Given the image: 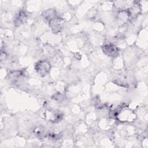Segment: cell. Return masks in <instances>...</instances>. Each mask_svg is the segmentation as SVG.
Here are the masks:
<instances>
[{"instance_id":"1","label":"cell","mask_w":148,"mask_h":148,"mask_svg":"<svg viewBox=\"0 0 148 148\" xmlns=\"http://www.w3.org/2000/svg\"><path fill=\"white\" fill-rule=\"evenodd\" d=\"M50 68V64L46 60L40 61L35 65V70L36 72L42 76L46 75L49 72Z\"/></svg>"},{"instance_id":"2","label":"cell","mask_w":148,"mask_h":148,"mask_svg":"<svg viewBox=\"0 0 148 148\" xmlns=\"http://www.w3.org/2000/svg\"><path fill=\"white\" fill-rule=\"evenodd\" d=\"M49 25L54 33L59 32L63 25V20L58 17H54L49 21Z\"/></svg>"},{"instance_id":"3","label":"cell","mask_w":148,"mask_h":148,"mask_svg":"<svg viewBox=\"0 0 148 148\" xmlns=\"http://www.w3.org/2000/svg\"><path fill=\"white\" fill-rule=\"evenodd\" d=\"M103 51L109 56H114L118 52L117 48L112 44H107L103 45L102 47Z\"/></svg>"},{"instance_id":"4","label":"cell","mask_w":148,"mask_h":148,"mask_svg":"<svg viewBox=\"0 0 148 148\" xmlns=\"http://www.w3.org/2000/svg\"><path fill=\"white\" fill-rule=\"evenodd\" d=\"M25 20H26V16L25 13L24 12H20L14 20V23H15V24H16L17 25H20L21 24L24 23L25 21Z\"/></svg>"},{"instance_id":"5","label":"cell","mask_w":148,"mask_h":148,"mask_svg":"<svg viewBox=\"0 0 148 148\" xmlns=\"http://www.w3.org/2000/svg\"><path fill=\"white\" fill-rule=\"evenodd\" d=\"M55 14H56V11L54 9H49L46 11L45 13H43V15L46 19L49 20L50 21L52 18L56 17Z\"/></svg>"},{"instance_id":"6","label":"cell","mask_w":148,"mask_h":148,"mask_svg":"<svg viewBox=\"0 0 148 148\" xmlns=\"http://www.w3.org/2000/svg\"><path fill=\"white\" fill-rule=\"evenodd\" d=\"M22 75V73L20 71H14L10 74V77L13 80L18 79Z\"/></svg>"},{"instance_id":"7","label":"cell","mask_w":148,"mask_h":148,"mask_svg":"<svg viewBox=\"0 0 148 148\" xmlns=\"http://www.w3.org/2000/svg\"><path fill=\"white\" fill-rule=\"evenodd\" d=\"M44 130L42 129V128H37L35 129V134L39 138H43L44 135Z\"/></svg>"}]
</instances>
